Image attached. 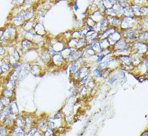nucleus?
<instances>
[{"mask_svg": "<svg viewBox=\"0 0 148 136\" xmlns=\"http://www.w3.org/2000/svg\"><path fill=\"white\" fill-rule=\"evenodd\" d=\"M18 42V30L11 23L9 22L4 27L2 37L0 39V44L5 47L15 45Z\"/></svg>", "mask_w": 148, "mask_h": 136, "instance_id": "1", "label": "nucleus"}, {"mask_svg": "<svg viewBox=\"0 0 148 136\" xmlns=\"http://www.w3.org/2000/svg\"><path fill=\"white\" fill-rule=\"evenodd\" d=\"M139 18L135 16H122L121 17L120 27L122 30L128 29H133L136 24L137 20Z\"/></svg>", "mask_w": 148, "mask_h": 136, "instance_id": "2", "label": "nucleus"}, {"mask_svg": "<svg viewBox=\"0 0 148 136\" xmlns=\"http://www.w3.org/2000/svg\"><path fill=\"white\" fill-rule=\"evenodd\" d=\"M10 23L13 24L16 27L18 28L21 27L25 21V15H24V9L22 10L21 12L15 15L9 17Z\"/></svg>", "mask_w": 148, "mask_h": 136, "instance_id": "3", "label": "nucleus"}, {"mask_svg": "<svg viewBox=\"0 0 148 136\" xmlns=\"http://www.w3.org/2000/svg\"><path fill=\"white\" fill-rule=\"evenodd\" d=\"M36 47L35 44L31 40L23 38L20 40V48L19 51L24 53Z\"/></svg>", "mask_w": 148, "mask_h": 136, "instance_id": "4", "label": "nucleus"}, {"mask_svg": "<svg viewBox=\"0 0 148 136\" xmlns=\"http://www.w3.org/2000/svg\"><path fill=\"white\" fill-rule=\"evenodd\" d=\"M31 66V64H30L29 62H22L21 64L20 67V74L17 80L18 81H21L26 78L28 74L30 72Z\"/></svg>", "mask_w": 148, "mask_h": 136, "instance_id": "5", "label": "nucleus"}, {"mask_svg": "<svg viewBox=\"0 0 148 136\" xmlns=\"http://www.w3.org/2000/svg\"><path fill=\"white\" fill-rule=\"evenodd\" d=\"M131 49L136 51L137 53H144L146 52L148 50L147 44L143 42H134L131 45Z\"/></svg>", "mask_w": 148, "mask_h": 136, "instance_id": "6", "label": "nucleus"}, {"mask_svg": "<svg viewBox=\"0 0 148 136\" xmlns=\"http://www.w3.org/2000/svg\"><path fill=\"white\" fill-rule=\"evenodd\" d=\"M122 38V35L121 31H115L113 33H112L107 38L108 40L110 45L113 46L117 41H119Z\"/></svg>", "mask_w": 148, "mask_h": 136, "instance_id": "7", "label": "nucleus"}, {"mask_svg": "<svg viewBox=\"0 0 148 136\" xmlns=\"http://www.w3.org/2000/svg\"><path fill=\"white\" fill-rule=\"evenodd\" d=\"M33 31L36 35L45 36L47 35V32L43 24L41 22H36Z\"/></svg>", "mask_w": 148, "mask_h": 136, "instance_id": "8", "label": "nucleus"}, {"mask_svg": "<svg viewBox=\"0 0 148 136\" xmlns=\"http://www.w3.org/2000/svg\"><path fill=\"white\" fill-rule=\"evenodd\" d=\"M65 61V59L62 57L60 53H56L52 55L51 63H52L53 65L60 66Z\"/></svg>", "mask_w": 148, "mask_h": 136, "instance_id": "9", "label": "nucleus"}, {"mask_svg": "<svg viewBox=\"0 0 148 136\" xmlns=\"http://www.w3.org/2000/svg\"><path fill=\"white\" fill-rule=\"evenodd\" d=\"M36 21V18L25 21L23 24L22 25L21 27L24 31H32L33 30V29L35 26Z\"/></svg>", "mask_w": 148, "mask_h": 136, "instance_id": "10", "label": "nucleus"}, {"mask_svg": "<svg viewBox=\"0 0 148 136\" xmlns=\"http://www.w3.org/2000/svg\"><path fill=\"white\" fill-rule=\"evenodd\" d=\"M0 67H1V68L2 72L1 78H3L4 75H5V76L7 75V77H8V75L12 70L11 68L10 64L7 62L3 60V62L2 64V65Z\"/></svg>", "mask_w": 148, "mask_h": 136, "instance_id": "11", "label": "nucleus"}, {"mask_svg": "<svg viewBox=\"0 0 148 136\" xmlns=\"http://www.w3.org/2000/svg\"><path fill=\"white\" fill-rule=\"evenodd\" d=\"M40 58L43 62L47 64H49L51 62L52 55L47 51L46 48H44V50L40 53Z\"/></svg>", "mask_w": 148, "mask_h": 136, "instance_id": "12", "label": "nucleus"}, {"mask_svg": "<svg viewBox=\"0 0 148 136\" xmlns=\"http://www.w3.org/2000/svg\"><path fill=\"white\" fill-rule=\"evenodd\" d=\"M10 114L11 112L9 106H4V108L0 113V123L3 124L5 118Z\"/></svg>", "mask_w": 148, "mask_h": 136, "instance_id": "13", "label": "nucleus"}, {"mask_svg": "<svg viewBox=\"0 0 148 136\" xmlns=\"http://www.w3.org/2000/svg\"><path fill=\"white\" fill-rule=\"evenodd\" d=\"M130 7L133 10L134 16L138 18H140L142 17L141 13V5L131 3V4H130Z\"/></svg>", "mask_w": 148, "mask_h": 136, "instance_id": "14", "label": "nucleus"}, {"mask_svg": "<svg viewBox=\"0 0 148 136\" xmlns=\"http://www.w3.org/2000/svg\"><path fill=\"white\" fill-rule=\"evenodd\" d=\"M10 135L11 136H25V132L23 128L15 125L12 128Z\"/></svg>", "mask_w": 148, "mask_h": 136, "instance_id": "15", "label": "nucleus"}, {"mask_svg": "<svg viewBox=\"0 0 148 136\" xmlns=\"http://www.w3.org/2000/svg\"><path fill=\"white\" fill-rule=\"evenodd\" d=\"M35 36L36 33L33 30L29 31H23V33H22V39L24 38L33 42L35 39Z\"/></svg>", "mask_w": 148, "mask_h": 136, "instance_id": "16", "label": "nucleus"}, {"mask_svg": "<svg viewBox=\"0 0 148 136\" xmlns=\"http://www.w3.org/2000/svg\"><path fill=\"white\" fill-rule=\"evenodd\" d=\"M10 109L11 114L12 115H14L15 116H17L19 113V109L18 108V106L15 102L14 101H12L10 104L9 105Z\"/></svg>", "mask_w": 148, "mask_h": 136, "instance_id": "17", "label": "nucleus"}, {"mask_svg": "<svg viewBox=\"0 0 148 136\" xmlns=\"http://www.w3.org/2000/svg\"><path fill=\"white\" fill-rule=\"evenodd\" d=\"M25 124V117L22 116H17L15 120V125L22 127L23 128Z\"/></svg>", "mask_w": 148, "mask_h": 136, "instance_id": "18", "label": "nucleus"}, {"mask_svg": "<svg viewBox=\"0 0 148 136\" xmlns=\"http://www.w3.org/2000/svg\"><path fill=\"white\" fill-rule=\"evenodd\" d=\"M40 0H25L24 4L23 5L24 9L30 8L31 7H35V5L37 4Z\"/></svg>", "mask_w": 148, "mask_h": 136, "instance_id": "19", "label": "nucleus"}, {"mask_svg": "<svg viewBox=\"0 0 148 136\" xmlns=\"http://www.w3.org/2000/svg\"><path fill=\"white\" fill-rule=\"evenodd\" d=\"M41 68L40 67L37 65V64H35L31 66V69H30V72L32 74L35 76L39 75V74L41 73Z\"/></svg>", "mask_w": 148, "mask_h": 136, "instance_id": "20", "label": "nucleus"}, {"mask_svg": "<svg viewBox=\"0 0 148 136\" xmlns=\"http://www.w3.org/2000/svg\"><path fill=\"white\" fill-rule=\"evenodd\" d=\"M5 88L8 90H15L16 86V83L15 80H8L5 83Z\"/></svg>", "mask_w": 148, "mask_h": 136, "instance_id": "21", "label": "nucleus"}, {"mask_svg": "<svg viewBox=\"0 0 148 136\" xmlns=\"http://www.w3.org/2000/svg\"><path fill=\"white\" fill-rule=\"evenodd\" d=\"M123 16H134L133 10L130 5L123 8Z\"/></svg>", "mask_w": 148, "mask_h": 136, "instance_id": "22", "label": "nucleus"}, {"mask_svg": "<svg viewBox=\"0 0 148 136\" xmlns=\"http://www.w3.org/2000/svg\"><path fill=\"white\" fill-rule=\"evenodd\" d=\"M15 93H14V90H8L7 88H4V90H2V95L6 96V97H10L12 99V98L15 95Z\"/></svg>", "mask_w": 148, "mask_h": 136, "instance_id": "23", "label": "nucleus"}, {"mask_svg": "<svg viewBox=\"0 0 148 136\" xmlns=\"http://www.w3.org/2000/svg\"><path fill=\"white\" fill-rule=\"evenodd\" d=\"M137 39H138L140 42H147L148 41V31H143L140 32L138 36Z\"/></svg>", "mask_w": 148, "mask_h": 136, "instance_id": "24", "label": "nucleus"}, {"mask_svg": "<svg viewBox=\"0 0 148 136\" xmlns=\"http://www.w3.org/2000/svg\"><path fill=\"white\" fill-rule=\"evenodd\" d=\"M103 14L105 16H116V12L112 7L106 8Z\"/></svg>", "mask_w": 148, "mask_h": 136, "instance_id": "25", "label": "nucleus"}, {"mask_svg": "<svg viewBox=\"0 0 148 136\" xmlns=\"http://www.w3.org/2000/svg\"><path fill=\"white\" fill-rule=\"evenodd\" d=\"M0 100L4 106H8L10 104V103L12 102V101H13V100L11 98L4 96L2 95L1 97H0Z\"/></svg>", "mask_w": 148, "mask_h": 136, "instance_id": "26", "label": "nucleus"}, {"mask_svg": "<svg viewBox=\"0 0 148 136\" xmlns=\"http://www.w3.org/2000/svg\"><path fill=\"white\" fill-rule=\"evenodd\" d=\"M7 55L6 47L0 44V58H4Z\"/></svg>", "mask_w": 148, "mask_h": 136, "instance_id": "27", "label": "nucleus"}, {"mask_svg": "<svg viewBox=\"0 0 148 136\" xmlns=\"http://www.w3.org/2000/svg\"><path fill=\"white\" fill-rule=\"evenodd\" d=\"M131 3L142 6L144 5H148V0H131Z\"/></svg>", "mask_w": 148, "mask_h": 136, "instance_id": "28", "label": "nucleus"}, {"mask_svg": "<svg viewBox=\"0 0 148 136\" xmlns=\"http://www.w3.org/2000/svg\"><path fill=\"white\" fill-rule=\"evenodd\" d=\"M25 0H12V3L14 7H20L24 4Z\"/></svg>", "mask_w": 148, "mask_h": 136, "instance_id": "29", "label": "nucleus"}, {"mask_svg": "<svg viewBox=\"0 0 148 136\" xmlns=\"http://www.w3.org/2000/svg\"><path fill=\"white\" fill-rule=\"evenodd\" d=\"M141 13L142 17H148V5L141 6Z\"/></svg>", "mask_w": 148, "mask_h": 136, "instance_id": "30", "label": "nucleus"}, {"mask_svg": "<svg viewBox=\"0 0 148 136\" xmlns=\"http://www.w3.org/2000/svg\"><path fill=\"white\" fill-rule=\"evenodd\" d=\"M22 62H21V60L20 61H17L13 63L10 65L11 66V68L12 70H14V69H16L18 68V67H20L21 65Z\"/></svg>", "mask_w": 148, "mask_h": 136, "instance_id": "31", "label": "nucleus"}, {"mask_svg": "<svg viewBox=\"0 0 148 136\" xmlns=\"http://www.w3.org/2000/svg\"><path fill=\"white\" fill-rule=\"evenodd\" d=\"M3 31H4V27L0 28V39L2 37L3 33Z\"/></svg>", "mask_w": 148, "mask_h": 136, "instance_id": "32", "label": "nucleus"}, {"mask_svg": "<svg viewBox=\"0 0 148 136\" xmlns=\"http://www.w3.org/2000/svg\"><path fill=\"white\" fill-rule=\"evenodd\" d=\"M4 105H3L2 102L0 100V113L1 112V111L3 110V109L4 108Z\"/></svg>", "mask_w": 148, "mask_h": 136, "instance_id": "33", "label": "nucleus"}, {"mask_svg": "<svg viewBox=\"0 0 148 136\" xmlns=\"http://www.w3.org/2000/svg\"><path fill=\"white\" fill-rule=\"evenodd\" d=\"M2 70L1 68V67H0V78H1V76H2Z\"/></svg>", "mask_w": 148, "mask_h": 136, "instance_id": "34", "label": "nucleus"}, {"mask_svg": "<svg viewBox=\"0 0 148 136\" xmlns=\"http://www.w3.org/2000/svg\"><path fill=\"white\" fill-rule=\"evenodd\" d=\"M64 1H67V2H69L70 3H71V2H72L74 0H64Z\"/></svg>", "mask_w": 148, "mask_h": 136, "instance_id": "35", "label": "nucleus"}, {"mask_svg": "<svg viewBox=\"0 0 148 136\" xmlns=\"http://www.w3.org/2000/svg\"><path fill=\"white\" fill-rule=\"evenodd\" d=\"M92 1H95V0H92Z\"/></svg>", "mask_w": 148, "mask_h": 136, "instance_id": "36", "label": "nucleus"}]
</instances>
